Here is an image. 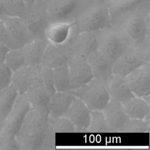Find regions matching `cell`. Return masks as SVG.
<instances>
[{"instance_id":"cell-1","label":"cell","mask_w":150,"mask_h":150,"mask_svg":"<svg viewBox=\"0 0 150 150\" xmlns=\"http://www.w3.org/2000/svg\"><path fill=\"white\" fill-rule=\"evenodd\" d=\"M55 134L49 115L30 108L15 138L20 150H49L55 147Z\"/></svg>"},{"instance_id":"cell-2","label":"cell","mask_w":150,"mask_h":150,"mask_svg":"<svg viewBox=\"0 0 150 150\" xmlns=\"http://www.w3.org/2000/svg\"><path fill=\"white\" fill-rule=\"evenodd\" d=\"M121 35L129 47L136 49L146 62H150L149 13L132 11L112 25Z\"/></svg>"},{"instance_id":"cell-3","label":"cell","mask_w":150,"mask_h":150,"mask_svg":"<svg viewBox=\"0 0 150 150\" xmlns=\"http://www.w3.org/2000/svg\"><path fill=\"white\" fill-rule=\"evenodd\" d=\"M30 108L26 94H19L11 111L3 121L0 150H20L15 136Z\"/></svg>"},{"instance_id":"cell-4","label":"cell","mask_w":150,"mask_h":150,"mask_svg":"<svg viewBox=\"0 0 150 150\" xmlns=\"http://www.w3.org/2000/svg\"><path fill=\"white\" fill-rule=\"evenodd\" d=\"M77 33L94 32L112 26L108 5H94L79 11L75 18Z\"/></svg>"},{"instance_id":"cell-5","label":"cell","mask_w":150,"mask_h":150,"mask_svg":"<svg viewBox=\"0 0 150 150\" xmlns=\"http://www.w3.org/2000/svg\"><path fill=\"white\" fill-rule=\"evenodd\" d=\"M69 91L83 101L90 111H102L110 100L104 84L95 78L80 88Z\"/></svg>"},{"instance_id":"cell-6","label":"cell","mask_w":150,"mask_h":150,"mask_svg":"<svg viewBox=\"0 0 150 150\" xmlns=\"http://www.w3.org/2000/svg\"><path fill=\"white\" fill-rule=\"evenodd\" d=\"M96 34L97 50L113 62L129 47L114 26L96 31Z\"/></svg>"},{"instance_id":"cell-7","label":"cell","mask_w":150,"mask_h":150,"mask_svg":"<svg viewBox=\"0 0 150 150\" xmlns=\"http://www.w3.org/2000/svg\"><path fill=\"white\" fill-rule=\"evenodd\" d=\"M78 0H49L44 8L50 23L74 21L79 12Z\"/></svg>"},{"instance_id":"cell-8","label":"cell","mask_w":150,"mask_h":150,"mask_svg":"<svg viewBox=\"0 0 150 150\" xmlns=\"http://www.w3.org/2000/svg\"><path fill=\"white\" fill-rule=\"evenodd\" d=\"M41 66L25 94L32 108L49 115L52 96L47 91L43 82Z\"/></svg>"},{"instance_id":"cell-9","label":"cell","mask_w":150,"mask_h":150,"mask_svg":"<svg viewBox=\"0 0 150 150\" xmlns=\"http://www.w3.org/2000/svg\"><path fill=\"white\" fill-rule=\"evenodd\" d=\"M67 64L71 90L80 88L94 78L87 57L80 55H73Z\"/></svg>"},{"instance_id":"cell-10","label":"cell","mask_w":150,"mask_h":150,"mask_svg":"<svg viewBox=\"0 0 150 150\" xmlns=\"http://www.w3.org/2000/svg\"><path fill=\"white\" fill-rule=\"evenodd\" d=\"M145 62L136 49L128 47L114 62L112 74L127 77Z\"/></svg>"},{"instance_id":"cell-11","label":"cell","mask_w":150,"mask_h":150,"mask_svg":"<svg viewBox=\"0 0 150 150\" xmlns=\"http://www.w3.org/2000/svg\"><path fill=\"white\" fill-rule=\"evenodd\" d=\"M34 39L45 38V30L50 23L44 9L40 10L35 5H28L25 14L21 17Z\"/></svg>"},{"instance_id":"cell-12","label":"cell","mask_w":150,"mask_h":150,"mask_svg":"<svg viewBox=\"0 0 150 150\" xmlns=\"http://www.w3.org/2000/svg\"><path fill=\"white\" fill-rule=\"evenodd\" d=\"M133 94L138 97L150 95V62H145L126 77Z\"/></svg>"},{"instance_id":"cell-13","label":"cell","mask_w":150,"mask_h":150,"mask_svg":"<svg viewBox=\"0 0 150 150\" xmlns=\"http://www.w3.org/2000/svg\"><path fill=\"white\" fill-rule=\"evenodd\" d=\"M64 116L68 118L74 124L75 132L89 131L91 111L80 98L76 97L74 98Z\"/></svg>"},{"instance_id":"cell-14","label":"cell","mask_w":150,"mask_h":150,"mask_svg":"<svg viewBox=\"0 0 150 150\" xmlns=\"http://www.w3.org/2000/svg\"><path fill=\"white\" fill-rule=\"evenodd\" d=\"M77 32L75 21L50 23L45 30V38L49 43L62 45L67 43Z\"/></svg>"},{"instance_id":"cell-15","label":"cell","mask_w":150,"mask_h":150,"mask_svg":"<svg viewBox=\"0 0 150 150\" xmlns=\"http://www.w3.org/2000/svg\"><path fill=\"white\" fill-rule=\"evenodd\" d=\"M69 40L62 45H56L49 42L43 57L42 64L54 69L67 63L71 56Z\"/></svg>"},{"instance_id":"cell-16","label":"cell","mask_w":150,"mask_h":150,"mask_svg":"<svg viewBox=\"0 0 150 150\" xmlns=\"http://www.w3.org/2000/svg\"><path fill=\"white\" fill-rule=\"evenodd\" d=\"M102 111L111 132H120L129 118L124 110L122 103L113 98H110Z\"/></svg>"},{"instance_id":"cell-17","label":"cell","mask_w":150,"mask_h":150,"mask_svg":"<svg viewBox=\"0 0 150 150\" xmlns=\"http://www.w3.org/2000/svg\"><path fill=\"white\" fill-rule=\"evenodd\" d=\"M71 56L80 55L87 57L97 49L96 32L75 33L69 40Z\"/></svg>"},{"instance_id":"cell-18","label":"cell","mask_w":150,"mask_h":150,"mask_svg":"<svg viewBox=\"0 0 150 150\" xmlns=\"http://www.w3.org/2000/svg\"><path fill=\"white\" fill-rule=\"evenodd\" d=\"M87 60L94 78L104 84L108 77L112 74L114 62L97 49L93 52L87 57Z\"/></svg>"},{"instance_id":"cell-19","label":"cell","mask_w":150,"mask_h":150,"mask_svg":"<svg viewBox=\"0 0 150 150\" xmlns=\"http://www.w3.org/2000/svg\"><path fill=\"white\" fill-rule=\"evenodd\" d=\"M1 19L11 37L21 48L34 39L21 18L4 16Z\"/></svg>"},{"instance_id":"cell-20","label":"cell","mask_w":150,"mask_h":150,"mask_svg":"<svg viewBox=\"0 0 150 150\" xmlns=\"http://www.w3.org/2000/svg\"><path fill=\"white\" fill-rule=\"evenodd\" d=\"M104 85L111 98L123 102L130 98L135 97L130 89L126 77L111 74Z\"/></svg>"},{"instance_id":"cell-21","label":"cell","mask_w":150,"mask_h":150,"mask_svg":"<svg viewBox=\"0 0 150 150\" xmlns=\"http://www.w3.org/2000/svg\"><path fill=\"white\" fill-rule=\"evenodd\" d=\"M48 44L46 39H33L22 47L27 66L36 67L42 64Z\"/></svg>"},{"instance_id":"cell-22","label":"cell","mask_w":150,"mask_h":150,"mask_svg":"<svg viewBox=\"0 0 150 150\" xmlns=\"http://www.w3.org/2000/svg\"><path fill=\"white\" fill-rule=\"evenodd\" d=\"M40 66L36 67L26 66L12 73L11 84L16 88L19 94L26 93L32 81L38 73Z\"/></svg>"},{"instance_id":"cell-23","label":"cell","mask_w":150,"mask_h":150,"mask_svg":"<svg viewBox=\"0 0 150 150\" xmlns=\"http://www.w3.org/2000/svg\"><path fill=\"white\" fill-rule=\"evenodd\" d=\"M75 96L69 91H56L51 98L49 117H59L64 116Z\"/></svg>"},{"instance_id":"cell-24","label":"cell","mask_w":150,"mask_h":150,"mask_svg":"<svg viewBox=\"0 0 150 150\" xmlns=\"http://www.w3.org/2000/svg\"><path fill=\"white\" fill-rule=\"evenodd\" d=\"M124 110L129 118L143 120L149 112V103L143 98L134 97L123 102Z\"/></svg>"},{"instance_id":"cell-25","label":"cell","mask_w":150,"mask_h":150,"mask_svg":"<svg viewBox=\"0 0 150 150\" xmlns=\"http://www.w3.org/2000/svg\"><path fill=\"white\" fill-rule=\"evenodd\" d=\"M145 0H112L108 5L112 25L124 15L134 11Z\"/></svg>"},{"instance_id":"cell-26","label":"cell","mask_w":150,"mask_h":150,"mask_svg":"<svg viewBox=\"0 0 150 150\" xmlns=\"http://www.w3.org/2000/svg\"><path fill=\"white\" fill-rule=\"evenodd\" d=\"M19 93L11 84L0 91V120L4 121L13 107Z\"/></svg>"},{"instance_id":"cell-27","label":"cell","mask_w":150,"mask_h":150,"mask_svg":"<svg viewBox=\"0 0 150 150\" xmlns=\"http://www.w3.org/2000/svg\"><path fill=\"white\" fill-rule=\"evenodd\" d=\"M53 69L54 87L57 91H67L71 90L69 68L67 63Z\"/></svg>"},{"instance_id":"cell-28","label":"cell","mask_w":150,"mask_h":150,"mask_svg":"<svg viewBox=\"0 0 150 150\" xmlns=\"http://www.w3.org/2000/svg\"><path fill=\"white\" fill-rule=\"evenodd\" d=\"M4 63L12 71V73L27 66L26 61L22 48L9 49L4 57Z\"/></svg>"},{"instance_id":"cell-29","label":"cell","mask_w":150,"mask_h":150,"mask_svg":"<svg viewBox=\"0 0 150 150\" xmlns=\"http://www.w3.org/2000/svg\"><path fill=\"white\" fill-rule=\"evenodd\" d=\"M4 16L21 18L25 14L28 5L23 0H1Z\"/></svg>"},{"instance_id":"cell-30","label":"cell","mask_w":150,"mask_h":150,"mask_svg":"<svg viewBox=\"0 0 150 150\" xmlns=\"http://www.w3.org/2000/svg\"><path fill=\"white\" fill-rule=\"evenodd\" d=\"M88 131L94 133L111 132L102 111H91Z\"/></svg>"},{"instance_id":"cell-31","label":"cell","mask_w":150,"mask_h":150,"mask_svg":"<svg viewBox=\"0 0 150 150\" xmlns=\"http://www.w3.org/2000/svg\"><path fill=\"white\" fill-rule=\"evenodd\" d=\"M49 122L55 133H70L75 132L76 126L66 117H51L49 116Z\"/></svg>"},{"instance_id":"cell-32","label":"cell","mask_w":150,"mask_h":150,"mask_svg":"<svg viewBox=\"0 0 150 150\" xmlns=\"http://www.w3.org/2000/svg\"><path fill=\"white\" fill-rule=\"evenodd\" d=\"M149 126V124L144 120L129 118L121 128L120 132L148 133L150 129Z\"/></svg>"},{"instance_id":"cell-33","label":"cell","mask_w":150,"mask_h":150,"mask_svg":"<svg viewBox=\"0 0 150 150\" xmlns=\"http://www.w3.org/2000/svg\"><path fill=\"white\" fill-rule=\"evenodd\" d=\"M41 70L42 80L45 88L48 93L52 96L57 91L54 83L53 69L42 64Z\"/></svg>"},{"instance_id":"cell-34","label":"cell","mask_w":150,"mask_h":150,"mask_svg":"<svg viewBox=\"0 0 150 150\" xmlns=\"http://www.w3.org/2000/svg\"><path fill=\"white\" fill-rule=\"evenodd\" d=\"M0 44L6 46L9 49L21 48L11 37L2 20L0 18Z\"/></svg>"},{"instance_id":"cell-35","label":"cell","mask_w":150,"mask_h":150,"mask_svg":"<svg viewBox=\"0 0 150 150\" xmlns=\"http://www.w3.org/2000/svg\"><path fill=\"white\" fill-rule=\"evenodd\" d=\"M12 72L4 63H0V91L11 84Z\"/></svg>"},{"instance_id":"cell-36","label":"cell","mask_w":150,"mask_h":150,"mask_svg":"<svg viewBox=\"0 0 150 150\" xmlns=\"http://www.w3.org/2000/svg\"><path fill=\"white\" fill-rule=\"evenodd\" d=\"M8 50L9 49L6 46L0 44V63H4V57Z\"/></svg>"},{"instance_id":"cell-37","label":"cell","mask_w":150,"mask_h":150,"mask_svg":"<svg viewBox=\"0 0 150 150\" xmlns=\"http://www.w3.org/2000/svg\"><path fill=\"white\" fill-rule=\"evenodd\" d=\"M28 5H33L38 3L42 2L43 0H23Z\"/></svg>"},{"instance_id":"cell-38","label":"cell","mask_w":150,"mask_h":150,"mask_svg":"<svg viewBox=\"0 0 150 150\" xmlns=\"http://www.w3.org/2000/svg\"><path fill=\"white\" fill-rule=\"evenodd\" d=\"M4 16V13L2 4V2H1V1L0 0V18L3 17Z\"/></svg>"},{"instance_id":"cell-39","label":"cell","mask_w":150,"mask_h":150,"mask_svg":"<svg viewBox=\"0 0 150 150\" xmlns=\"http://www.w3.org/2000/svg\"><path fill=\"white\" fill-rule=\"evenodd\" d=\"M2 123H3V121H2L0 120V138H1V130H2Z\"/></svg>"}]
</instances>
